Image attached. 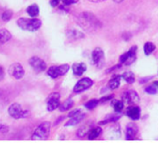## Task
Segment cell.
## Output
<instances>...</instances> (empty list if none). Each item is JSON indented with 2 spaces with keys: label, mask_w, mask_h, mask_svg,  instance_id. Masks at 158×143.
Returning a JSON list of instances; mask_svg holds the SVG:
<instances>
[{
  "label": "cell",
  "mask_w": 158,
  "mask_h": 143,
  "mask_svg": "<svg viewBox=\"0 0 158 143\" xmlns=\"http://www.w3.org/2000/svg\"><path fill=\"white\" fill-rule=\"evenodd\" d=\"M77 22L84 30L89 33L99 30L102 26V22L94 14L89 12H83L79 14L77 17Z\"/></svg>",
  "instance_id": "1"
},
{
  "label": "cell",
  "mask_w": 158,
  "mask_h": 143,
  "mask_svg": "<svg viewBox=\"0 0 158 143\" xmlns=\"http://www.w3.org/2000/svg\"><path fill=\"white\" fill-rule=\"evenodd\" d=\"M17 24L22 30L28 31V32H35L41 27L42 22L35 18H32V19L20 18L17 21Z\"/></svg>",
  "instance_id": "2"
},
{
  "label": "cell",
  "mask_w": 158,
  "mask_h": 143,
  "mask_svg": "<svg viewBox=\"0 0 158 143\" xmlns=\"http://www.w3.org/2000/svg\"><path fill=\"white\" fill-rule=\"evenodd\" d=\"M51 125L49 122H44L38 125L32 136L33 140H46L48 138L50 134Z\"/></svg>",
  "instance_id": "3"
},
{
  "label": "cell",
  "mask_w": 158,
  "mask_h": 143,
  "mask_svg": "<svg viewBox=\"0 0 158 143\" xmlns=\"http://www.w3.org/2000/svg\"><path fill=\"white\" fill-rule=\"evenodd\" d=\"M8 112H9L10 116L14 118V119L26 118V117H28L30 115V112L23 110L21 104H19V103H12L9 107Z\"/></svg>",
  "instance_id": "4"
},
{
  "label": "cell",
  "mask_w": 158,
  "mask_h": 143,
  "mask_svg": "<svg viewBox=\"0 0 158 143\" xmlns=\"http://www.w3.org/2000/svg\"><path fill=\"white\" fill-rule=\"evenodd\" d=\"M69 69H70V66L68 64H62L60 66H51L48 70V76L53 79H56L67 74Z\"/></svg>",
  "instance_id": "5"
},
{
  "label": "cell",
  "mask_w": 158,
  "mask_h": 143,
  "mask_svg": "<svg viewBox=\"0 0 158 143\" xmlns=\"http://www.w3.org/2000/svg\"><path fill=\"white\" fill-rule=\"evenodd\" d=\"M136 52H137V47L133 46L127 52L124 53L120 56L119 60L121 63L126 65H130L136 60Z\"/></svg>",
  "instance_id": "6"
},
{
  "label": "cell",
  "mask_w": 158,
  "mask_h": 143,
  "mask_svg": "<svg viewBox=\"0 0 158 143\" xmlns=\"http://www.w3.org/2000/svg\"><path fill=\"white\" fill-rule=\"evenodd\" d=\"M93 86V80L89 78V77H85L82 78L81 80H79L76 85L73 88V92L78 94V93H81L84 92L85 90L89 89V88H91Z\"/></svg>",
  "instance_id": "7"
},
{
  "label": "cell",
  "mask_w": 158,
  "mask_h": 143,
  "mask_svg": "<svg viewBox=\"0 0 158 143\" xmlns=\"http://www.w3.org/2000/svg\"><path fill=\"white\" fill-rule=\"evenodd\" d=\"M9 74L15 79H22L24 76V69L21 63L15 62L9 67Z\"/></svg>",
  "instance_id": "8"
},
{
  "label": "cell",
  "mask_w": 158,
  "mask_h": 143,
  "mask_svg": "<svg viewBox=\"0 0 158 143\" xmlns=\"http://www.w3.org/2000/svg\"><path fill=\"white\" fill-rule=\"evenodd\" d=\"M60 95L57 92H54L52 94H50L47 100V109L49 112H52L56 109H58L60 105Z\"/></svg>",
  "instance_id": "9"
},
{
  "label": "cell",
  "mask_w": 158,
  "mask_h": 143,
  "mask_svg": "<svg viewBox=\"0 0 158 143\" xmlns=\"http://www.w3.org/2000/svg\"><path fill=\"white\" fill-rule=\"evenodd\" d=\"M29 64L36 73H41V72H44L47 69L46 62L38 57H32L29 59Z\"/></svg>",
  "instance_id": "10"
},
{
  "label": "cell",
  "mask_w": 158,
  "mask_h": 143,
  "mask_svg": "<svg viewBox=\"0 0 158 143\" xmlns=\"http://www.w3.org/2000/svg\"><path fill=\"white\" fill-rule=\"evenodd\" d=\"M123 101L129 104H137L139 102V97L138 93L134 90H127L122 95Z\"/></svg>",
  "instance_id": "11"
},
{
  "label": "cell",
  "mask_w": 158,
  "mask_h": 143,
  "mask_svg": "<svg viewBox=\"0 0 158 143\" xmlns=\"http://www.w3.org/2000/svg\"><path fill=\"white\" fill-rule=\"evenodd\" d=\"M126 114L132 120H138L140 117V109L139 107L136 106V104H133L129 106L126 112Z\"/></svg>",
  "instance_id": "12"
},
{
  "label": "cell",
  "mask_w": 158,
  "mask_h": 143,
  "mask_svg": "<svg viewBox=\"0 0 158 143\" xmlns=\"http://www.w3.org/2000/svg\"><path fill=\"white\" fill-rule=\"evenodd\" d=\"M104 59V53L103 50L101 47H96L93 52H92V61L94 64H99L102 62V60H103Z\"/></svg>",
  "instance_id": "13"
},
{
  "label": "cell",
  "mask_w": 158,
  "mask_h": 143,
  "mask_svg": "<svg viewBox=\"0 0 158 143\" xmlns=\"http://www.w3.org/2000/svg\"><path fill=\"white\" fill-rule=\"evenodd\" d=\"M86 71H87V65L83 62L73 64V75L76 76H81Z\"/></svg>",
  "instance_id": "14"
},
{
  "label": "cell",
  "mask_w": 158,
  "mask_h": 143,
  "mask_svg": "<svg viewBox=\"0 0 158 143\" xmlns=\"http://www.w3.org/2000/svg\"><path fill=\"white\" fill-rule=\"evenodd\" d=\"M137 134H138V126L135 124H129L127 126V137H126V138L128 140L135 139Z\"/></svg>",
  "instance_id": "15"
},
{
  "label": "cell",
  "mask_w": 158,
  "mask_h": 143,
  "mask_svg": "<svg viewBox=\"0 0 158 143\" xmlns=\"http://www.w3.org/2000/svg\"><path fill=\"white\" fill-rule=\"evenodd\" d=\"M11 34L7 29H0V47L10 41L11 38Z\"/></svg>",
  "instance_id": "16"
},
{
  "label": "cell",
  "mask_w": 158,
  "mask_h": 143,
  "mask_svg": "<svg viewBox=\"0 0 158 143\" xmlns=\"http://www.w3.org/2000/svg\"><path fill=\"white\" fill-rule=\"evenodd\" d=\"M85 116H86L85 112H82L81 110H79V109L73 110V111H72V112L68 114V117H69V118H74V119L79 120L80 122L85 118Z\"/></svg>",
  "instance_id": "17"
},
{
  "label": "cell",
  "mask_w": 158,
  "mask_h": 143,
  "mask_svg": "<svg viewBox=\"0 0 158 143\" xmlns=\"http://www.w3.org/2000/svg\"><path fill=\"white\" fill-rule=\"evenodd\" d=\"M121 78H122V76H113V78L109 81L108 83V86H109V88L114 90V89H116L120 84H121Z\"/></svg>",
  "instance_id": "18"
},
{
  "label": "cell",
  "mask_w": 158,
  "mask_h": 143,
  "mask_svg": "<svg viewBox=\"0 0 158 143\" xmlns=\"http://www.w3.org/2000/svg\"><path fill=\"white\" fill-rule=\"evenodd\" d=\"M102 130L101 127H98V126L97 127H93V128H91L89 131V133H88V138L89 139H91V140L96 139L98 137H100L102 135Z\"/></svg>",
  "instance_id": "19"
},
{
  "label": "cell",
  "mask_w": 158,
  "mask_h": 143,
  "mask_svg": "<svg viewBox=\"0 0 158 143\" xmlns=\"http://www.w3.org/2000/svg\"><path fill=\"white\" fill-rule=\"evenodd\" d=\"M26 12L28 13V15L32 18H35L36 16H38L39 14V8L36 4H33L30 5L27 9H26Z\"/></svg>",
  "instance_id": "20"
},
{
  "label": "cell",
  "mask_w": 158,
  "mask_h": 143,
  "mask_svg": "<svg viewBox=\"0 0 158 143\" xmlns=\"http://www.w3.org/2000/svg\"><path fill=\"white\" fill-rule=\"evenodd\" d=\"M73 106V100L71 98H69L64 102H62L59 108H60V112H65V111H68L69 109H71Z\"/></svg>",
  "instance_id": "21"
},
{
  "label": "cell",
  "mask_w": 158,
  "mask_h": 143,
  "mask_svg": "<svg viewBox=\"0 0 158 143\" xmlns=\"http://www.w3.org/2000/svg\"><path fill=\"white\" fill-rule=\"evenodd\" d=\"M122 78L128 84H133L135 82V75L132 72H126L122 75Z\"/></svg>",
  "instance_id": "22"
},
{
  "label": "cell",
  "mask_w": 158,
  "mask_h": 143,
  "mask_svg": "<svg viewBox=\"0 0 158 143\" xmlns=\"http://www.w3.org/2000/svg\"><path fill=\"white\" fill-rule=\"evenodd\" d=\"M119 134H120V128H119L118 125H114L109 127V135L113 136L112 138H114V136H116V137H118Z\"/></svg>",
  "instance_id": "23"
},
{
  "label": "cell",
  "mask_w": 158,
  "mask_h": 143,
  "mask_svg": "<svg viewBox=\"0 0 158 143\" xmlns=\"http://www.w3.org/2000/svg\"><path fill=\"white\" fill-rule=\"evenodd\" d=\"M154 49H155V46H154L153 43H152V42L145 43V45H144V53L146 55H150L151 53H152L154 51Z\"/></svg>",
  "instance_id": "24"
},
{
  "label": "cell",
  "mask_w": 158,
  "mask_h": 143,
  "mask_svg": "<svg viewBox=\"0 0 158 143\" xmlns=\"http://www.w3.org/2000/svg\"><path fill=\"white\" fill-rule=\"evenodd\" d=\"M113 106H114V109L115 112L119 113L124 109V101L123 100H114Z\"/></svg>",
  "instance_id": "25"
},
{
  "label": "cell",
  "mask_w": 158,
  "mask_h": 143,
  "mask_svg": "<svg viewBox=\"0 0 158 143\" xmlns=\"http://www.w3.org/2000/svg\"><path fill=\"white\" fill-rule=\"evenodd\" d=\"M98 104H99L98 100L93 99V100H91L88 101V102L85 104V107H86L87 109H89V110H93L94 108H96V107L98 106Z\"/></svg>",
  "instance_id": "26"
},
{
  "label": "cell",
  "mask_w": 158,
  "mask_h": 143,
  "mask_svg": "<svg viewBox=\"0 0 158 143\" xmlns=\"http://www.w3.org/2000/svg\"><path fill=\"white\" fill-rule=\"evenodd\" d=\"M145 91L148 94H156L158 92V88L152 84V85H150V86L146 87L145 88Z\"/></svg>",
  "instance_id": "27"
},
{
  "label": "cell",
  "mask_w": 158,
  "mask_h": 143,
  "mask_svg": "<svg viewBox=\"0 0 158 143\" xmlns=\"http://www.w3.org/2000/svg\"><path fill=\"white\" fill-rule=\"evenodd\" d=\"M119 115H110V116H108V118L107 119H105V120H103L102 122H101L100 124L101 125H104V124H107V123H111V122H115V121H117L118 119H119Z\"/></svg>",
  "instance_id": "28"
},
{
  "label": "cell",
  "mask_w": 158,
  "mask_h": 143,
  "mask_svg": "<svg viewBox=\"0 0 158 143\" xmlns=\"http://www.w3.org/2000/svg\"><path fill=\"white\" fill-rule=\"evenodd\" d=\"M12 15H13V13L11 10H5V12H3V14H2V20L4 22H9L11 19Z\"/></svg>",
  "instance_id": "29"
},
{
  "label": "cell",
  "mask_w": 158,
  "mask_h": 143,
  "mask_svg": "<svg viewBox=\"0 0 158 143\" xmlns=\"http://www.w3.org/2000/svg\"><path fill=\"white\" fill-rule=\"evenodd\" d=\"M88 133H89V129H88V127L85 125V126H82V127H80V128L78 129L77 135H78L79 137H82L88 135Z\"/></svg>",
  "instance_id": "30"
},
{
  "label": "cell",
  "mask_w": 158,
  "mask_h": 143,
  "mask_svg": "<svg viewBox=\"0 0 158 143\" xmlns=\"http://www.w3.org/2000/svg\"><path fill=\"white\" fill-rule=\"evenodd\" d=\"M68 33L72 34V37H73V38H75V39L84 37V35L81 34L80 32H78V31H72V32H68Z\"/></svg>",
  "instance_id": "31"
},
{
  "label": "cell",
  "mask_w": 158,
  "mask_h": 143,
  "mask_svg": "<svg viewBox=\"0 0 158 143\" xmlns=\"http://www.w3.org/2000/svg\"><path fill=\"white\" fill-rule=\"evenodd\" d=\"M78 123H80V121L77 120V119H74V118H70V120L65 124V126H71V125H77Z\"/></svg>",
  "instance_id": "32"
},
{
  "label": "cell",
  "mask_w": 158,
  "mask_h": 143,
  "mask_svg": "<svg viewBox=\"0 0 158 143\" xmlns=\"http://www.w3.org/2000/svg\"><path fill=\"white\" fill-rule=\"evenodd\" d=\"M61 1L63 2L64 5H72V4H75L78 2V0H61Z\"/></svg>",
  "instance_id": "33"
},
{
  "label": "cell",
  "mask_w": 158,
  "mask_h": 143,
  "mask_svg": "<svg viewBox=\"0 0 158 143\" xmlns=\"http://www.w3.org/2000/svg\"><path fill=\"white\" fill-rule=\"evenodd\" d=\"M9 131V126L7 125H1V127H0V132L1 133H7Z\"/></svg>",
  "instance_id": "34"
},
{
  "label": "cell",
  "mask_w": 158,
  "mask_h": 143,
  "mask_svg": "<svg viewBox=\"0 0 158 143\" xmlns=\"http://www.w3.org/2000/svg\"><path fill=\"white\" fill-rule=\"evenodd\" d=\"M5 77V73H4V70L3 67L0 65V81H2Z\"/></svg>",
  "instance_id": "35"
},
{
  "label": "cell",
  "mask_w": 158,
  "mask_h": 143,
  "mask_svg": "<svg viewBox=\"0 0 158 143\" xmlns=\"http://www.w3.org/2000/svg\"><path fill=\"white\" fill-rule=\"evenodd\" d=\"M60 1V0H50V5H51V7H53V8L57 7L59 5Z\"/></svg>",
  "instance_id": "36"
},
{
  "label": "cell",
  "mask_w": 158,
  "mask_h": 143,
  "mask_svg": "<svg viewBox=\"0 0 158 143\" xmlns=\"http://www.w3.org/2000/svg\"><path fill=\"white\" fill-rule=\"evenodd\" d=\"M112 98H114V96H109V97H106V98H102V99L101 100V101L103 102V101H106V100H111Z\"/></svg>",
  "instance_id": "37"
},
{
  "label": "cell",
  "mask_w": 158,
  "mask_h": 143,
  "mask_svg": "<svg viewBox=\"0 0 158 143\" xmlns=\"http://www.w3.org/2000/svg\"><path fill=\"white\" fill-rule=\"evenodd\" d=\"M89 1H91V2H93V3H100V2L105 1V0H89Z\"/></svg>",
  "instance_id": "38"
},
{
  "label": "cell",
  "mask_w": 158,
  "mask_h": 143,
  "mask_svg": "<svg viewBox=\"0 0 158 143\" xmlns=\"http://www.w3.org/2000/svg\"><path fill=\"white\" fill-rule=\"evenodd\" d=\"M114 1L115 3H121V2L124 1V0H114Z\"/></svg>",
  "instance_id": "39"
},
{
  "label": "cell",
  "mask_w": 158,
  "mask_h": 143,
  "mask_svg": "<svg viewBox=\"0 0 158 143\" xmlns=\"http://www.w3.org/2000/svg\"><path fill=\"white\" fill-rule=\"evenodd\" d=\"M153 85L158 88V81H155V82H153Z\"/></svg>",
  "instance_id": "40"
},
{
  "label": "cell",
  "mask_w": 158,
  "mask_h": 143,
  "mask_svg": "<svg viewBox=\"0 0 158 143\" xmlns=\"http://www.w3.org/2000/svg\"><path fill=\"white\" fill-rule=\"evenodd\" d=\"M1 125H2V124H1V122H0V127H1Z\"/></svg>",
  "instance_id": "41"
}]
</instances>
